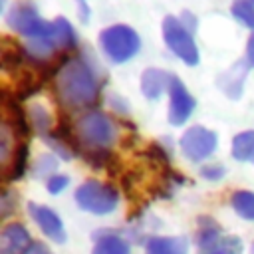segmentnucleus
<instances>
[{"mask_svg":"<svg viewBox=\"0 0 254 254\" xmlns=\"http://www.w3.org/2000/svg\"><path fill=\"white\" fill-rule=\"evenodd\" d=\"M58 95L69 107H89L97 101L99 81L83 58L67 60L58 71Z\"/></svg>","mask_w":254,"mask_h":254,"instance_id":"obj_1","label":"nucleus"},{"mask_svg":"<svg viewBox=\"0 0 254 254\" xmlns=\"http://www.w3.org/2000/svg\"><path fill=\"white\" fill-rule=\"evenodd\" d=\"M6 22H8V26L16 34L24 36L26 40H38V38H54L56 40L54 20L52 22L44 20L38 14V10L34 8V4H30V2H18V4H14V8L6 16Z\"/></svg>","mask_w":254,"mask_h":254,"instance_id":"obj_2","label":"nucleus"},{"mask_svg":"<svg viewBox=\"0 0 254 254\" xmlns=\"http://www.w3.org/2000/svg\"><path fill=\"white\" fill-rule=\"evenodd\" d=\"M99 46L111 62L123 64V62H129L139 52L141 40H139V34L133 28H129L125 24H115V26H109V28L101 30Z\"/></svg>","mask_w":254,"mask_h":254,"instance_id":"obj_3","label":"nucleus"},{"mask_svg":"<svg viewBox=\"0 0 254 254\" xmlns=\"http://www.w3.org/2000/svg\"><path fill=\"white\" fill-rule=\"evenodd\" d=\"M77 137L91 149H107L117 139V127L103 111H87L77 119Z\"/></svg>","mask_w":254,"mask_h":254,"instance_id":"obj_4","label":"nucleus"},{"mask_svg":"<svg viewBox=\"0 0 254 254\" xmlns=\"http://www.w3.org/2000/svg\"><path fill=\"white\" fill-rule=\"evenodd\" d=\"M75 202L85 212L109 214L119 204V192L111 185L99 181H87L75 189Z\"/></svg>","mask_w":254,"mask_h":254,"instance_id":"obj_5","label":"nucleus"},{"mask_svg":"<svg viewBox=\"0 0 254 254\" xmlns=\"http://www.w3.org/2000/svg\"><path fill=\"white\" fill-rule=\"evenodd\" d=\"M163 38H165L167 48L179 60H183L187 65H196L198 64V48L192 40L190 30L183 24L181 18L167 16L163 20Z\"/></svg>","mask_w":254,"mask_h":254,"instance_id":"obj_6","label":"nucleus"},{"mask_svg":"<svg viewBox=\"0 0 254 254\" xmlns=\"http://www.w3.org/2000/svg\"><path fill=\"white\" fill-rule=\"evenodd\" d=\"M216 143H218V139H216L214 131H210L202 125H194V127L187 129L185 135L181 137V151L190 161H202L214 153Z\"/></svg>","mask_w":254,"mask_h":254,"instance_id":"obj_7","label":"nucleus"},{"mask_svg":"<svg viewBox=\"0 0 254 254\" xmlns=\"http://www.w3.org/2000/svg\"><path fill=\"white\" fill-rule=\"evenodd\" d=\"M192 111H194V97L187 91L185 83L177 75H171V85H169V121L173 125H183L190 117Z\"/></svg>","mask_w":254,"mask_h":254,"instance_id":"obj_8","label":"nucleus"},{"mask_svg":"<svg viewBox=\"0 0 254 254\" xmlns=\"http://www.w3.org/2000/svg\"><path fill=\"white\" fill-rule=\"evenodd\" d=\"M28 212H30V216L36 220V224L40 226V230H42L50 240H54V242H58V244H62V242L65 240L64 222L60 220V216H58L52 208H48V206H44V204H38V202H30V204H28Z\"/></svg>","mask_w":254,"mask_h":254,"instance_id":"obj_9","label":"nucleus"},{"mask_svg":"<svg viewBox=\"0 0 254 254\" xmlns=\"http://www.w3.org/2000/svg\"><path fill=\"white\" fill-rule=\"evenodd\" d=\"M32 244L30 232L24 224L12 222L2 228L0 234V254H22Z\"/></svg>","mask_w":254,"mask_h":254,"instance_id":"obj_10","label":"nucleus"},{"mask_svg":"<svg viewBox=\"0 0 254 254\" xmlns=\"http://www.w3.org/2000/svg\"><path fill=\"white\" fill-rule=\"evenodd\" d=\"M169 85H171V73H167L163 69H155V67H149L147 71H143L141 91L147 99H151V101L159 99L165 91H169Z\"/></svg>","mask_w":254,"mask_h":254,"instance_id":"obj_11","label":"nucleus"},{"mask_svg":"<svg viewBox=\"0 0 254 254\" xmlns=\"http://www.w3.org/2000/svg\"><path fill=\"white\" fill-rule=\"evenodd\" d=\"M145 254H189V240L183 236H151Z\"/></svg>","mask_w":254,"mask_h":254,"instance_id":"obj_12","label":"nucleus"},{"mask_svg":"<svg viewBox=\"0 0 254 254\" xmlns=\"http://www.w3.org/2000/svg\"><path fill=\"white\" fill-rule=\"evenodd\" d=\"M93 240H95V246L91 254H131L129 242L115 232H109V230L97 232Z\"/></svg>","mask_w":254,"mask_h":254,"instance_id":"obj_13","label":"nucleus"},{"mask_svg":"<svg viewBox=\"0 0 254 254\" xmlns=\"http://www.w3.org/2000/svg\"><path fill=\"white\" fill-rule=\"evenodd\" d=\"M254 155V131H242L232 139V157L236 161H252Z\"/></svg>","mask_w":254,"mask_h":254,"instance_id":"obj_14","label":"nucleus"},{"mask_svg":"<svg viewBox=\"0 0 254 254\" xmlns=\"http://www.w3.org/2000/svg\"><path fill=\"white\" fill-rule=\"evenodd\" d=\"M54 34H56V42L60 46V50H71L77 46V36L73 26L65 20V18H56L54 20Z\"/></svg>","mask_w":254,"mask_h":254,"instance_id":"obj_15","label":"nucleus"},{"mask_svg":"<svg viewBox=\"0 0 254 254\" xmlns=\"http://www.w3.org/2000/svg\"><path fill=\"white\" fill-rule=\"evenodd\" d=\"M230 202L238 216H242L244 220H254V192L236 190V192H232Z\"/></svg>","mask_w":254,"mask_h":254,"instance_id":"obj_16","label":"nucleus"},{"mask_svg":"<svg viewBox=\"0 0 254 254\" xmlns=\"http://www.w3.org/2000/svg\"><path fill=\"white\" fill-rule=\"evenodd\" d=\"M220 238V228L214 220L210 218H200V228H198V248L202 252H206L216 240Z\"/></svg>","mask_w":254,"mask_h":254,"instance_id":"obj_17","label":"nucleus"},{"mask_svg":"<svg viewBox=\"0 0 254 254\" xmlns=\"http://www.w3.org/2000/svg\"><path fill=\"white\" fill-rule=\"evenodd\" d=\"M26 159H28V147L26 143H22L20 147H14V153H12V167L8 169V173L4 175V181L10 183L14 179H20L24 169L28 167L26 165Z\"/></svg>","mask_w":254,"mask_h":254,"instance_id":"obj_18","label":"nucleus"},{"mask_svg":"<svg viewBox=\"0 0 254 254\" xmlns=\"http://www.w3.org/2000/svg\"><path fill=\"white\" fill-rule=\"evenodd\" d=\"M204 254H242V240L238 236H220Z\"/></svg>","mask_w":254,"mask_h":254,"instance_id":"obj_19","label":"nucleus"},{"mask_svg":"<svg viewBox=\"0 0 254 254\" xmlns=\"http://www.w3.org/2000/svg\"><path fill=\"white\" fill-rule=\"evenodd\" d=\"M232 16L240 24H244L246 28H250L254 32V4H252V0H234Z\"/></svg>","mask_w":254,"mask_h":254,"instance_id":"obj_20","label":"nucleus"},{"mask_svg":"<svg viewBox=\"0 0 254 254\" xmlns=\"http://www.w3.org/2000/svg\"><path fill=\"white\" fill-rule=\"evenodd\" d=\"M56 169H58V161H56L52 155H42V157H38V159L34 161V165H32L34 177H46V179H50V177H54Z\"/></svg>","mask_w":254,"mask_h":254,"instance_id":"obj_21","label":"nucleus"},{"mask_svg":"<svg viewBox=\"0 0 254 254\" xmlns=\"http://www.w3.org/2000/svg\"><path fill=\"white\" fill-rule=\"evenodd\" d=\"M30 123H32V127L40 135H46V131L50 127V115H48V111L44 107H40V105H32V109H30Z\"/></svg>","mask_w":254,"mask_h":254,"instance_id":"obj_22","label":"nucleus"},{"mask_svg":"<svg viewBox=\"0 0 254 254\" xmlns=\"http://www.w3.org/2000/svg\"><path fill=\"white\" fill-rule=\"evenodd\" d=\"M67 183H69V179H67L65 175H54V177L48 179L46 187H48V192H52V194H60V192L67 187Z\"/></svg>","mask_w":254,"mask_h":254,"instance_id":"obj_23","label":"nucleus"},{"mask_svg":"<svg viewBox=\"0 0 254 254\" xmlns=\"http://www.w3.org/2000/svg\"><path fill=\"white\" fill-rule=\"evenodd\" d=\"M200 175L206 181H218L224 175V167L222 165H204V167H200Z\"/></svg>","mask_w":254,"mask_h":254,"instance_id":"obj_24","label":"nucleus"},{"mask_svg":"<svg viewBox=\"0 0 254 254\" xmlns=\"http://www.w3.org/2000/svg\"><path fill=\"white\" fill-rule=\"evenodd\" d=\"M22 254H50V252H48V248L42 242H32Z\"/></svg>","mask_w":254,"mask_h":254,"instance_id":"obj_25","label":"nucleus"},{"mask_svg":"<svg viewBox=\"0 0 254 254\" xmlns=\"http://www.w3.org/2000/svg\"><path fill=\"white\" fill-rule=\"evenodd\" d=\"M246 62H248V65H254V32L246 44Z\"/></svg>","mask_w":254,"mask_h":254,"instance_id":"obj_26","label":"nucleus"},{"mask_svg":"<svg viewBox=\"0 0 254 254\" xmlns=\"http://www.w3.org/2000/svg\"><path fill=\"white\" fill-rule=\"evenodd\" d=\"M77 4H79V16H81V20L85 22V20L89 18V6H87V0H77Z\"/></svg>","mask_w":254,"mask_h":254,"instance_id":"obj_27","label":"nucleus"},{"mask_svg":"<svg viewBox=\"0 0 254 254\" xmlns=\"http://www.w3.org/2000/svg\"><path fill=\"white\" fill-rule=\"evenodd\" d=\"M252 254H254V244H252Z\"/></svg>","mask_w":254,"mask_h":254,"instance_id":"obj_28","label":"nucleus"},{"mask_svg":"<svg viewBox=\"0 0 254 254\" xmlns=\"http://www.w3.org/2000/svg\"><path fill=\"white\" fill-rule=\"evenodd\" d=\"M252 163H254V155H252Z\"/></svg>","mask_w":254,"mask_h":254,"instance_id":"obj_29","label":"nucleus"},{"mask_svg":"<svg viewBox=\"0 0 254 254\" xmlns=\"http://www.w3.org/2000/svg\"><path fill=\"white\" fill-rule=\"evenodd\" d=\"M252 4H254V0H252Z\"/></svg>","mask_w":254,"mask_h":254,"instance_id":"obj_30","label":"nucleus"}]
</instances>
